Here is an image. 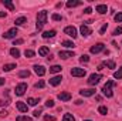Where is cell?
<instances>
[{"mask_svg": "<svg viewBox=\"0 0 122 121\" xmlns=\"http://www.w3.org/2000/svg\"><path fill=\"white\" fill-rule=\"evenodd\" d=\"M47 10H41V11H38V14H37V30H41L43 29V26L47 23Z\"/></svg>", "mask_w": 122, "mask_h": 121, "instance_id": "1", "label": "cell"}, {"mask_svg": "<svg viewBox=\"0 0 122 121\" xmlns=\"http://www.w3.org/2000/svg\"><path fill=\"white\" fill-rule=\"evenodd\" d=\"M114 84H115V81H114V80H108V81H107V84L102 87V93H104V95H105V97L111 98V97L114 95V93H112V87H114Z\"/></svg>", "mask_w": 122, "mask_h": 121, "instance_id": "2", "label": "cell"}, {"mask_svg": "<svg viewBox=\"0 0 122 121\" xmlns=\"http://www.w3.org/2000/svg\"><path fill=\"white\" fill-rule=\"evenodd\" d=\"M70 74H71L72 77H84V76L87 74V71H85L84 68H80V67H74V68H71Z\"/></svg>", "mask_w": 122, "mask_h": 121, "instance_id": "3", "label": "cell"}, {"mask_svg": "<svg viewBox=\"0 0 122 121\" xmlns=\"http://www.w3.org/2000/svg\"><path fill=\"white\" fill-rule=\"evenodd\" d=\"M102 78H104L102 74H91L90 78H88V84H90V86H97Z\"/></svg>", "mask_w": 122, "mask_h": 121, "instance_id": "4", "label": "cell"}, {"mask_svg": "<svg viewBox=\"0 0 122 121\" xmlns=\"http://www.w3.org/2000/svg\"><path fill=\"white\" fill-rule=\"evenodd\" d=\"M104 49H105V44H104V43H97L95 46H92L91 49H90V51H91L92 54H98V53H101Z\"/></svg>", "mask_w": 122, "mask_h": 121, "instance_id": "5", "label": "cell"}, {"mask_svg": "<svg viewBox=\"0 0 122 121\" xmlns=\"http://www.w3.org/2000/svg\"><path fill=\"white\" fill-rule=\"evenodd\" d=\"M17 34H19V30H17V27H13V29H10V30L6 31V33L3 34V37H4V38H14Z\"/></svg>", "mask_w": 122, "mask_h": 121, "instance_id": "6", "label": "cell"}, {"mask_svg": "<svg viewBox=\"0 0 122 121\" xmlns=\"http://www.w3.org/2000/svg\"><path fill=\"white\" fill-rule=\"evenodd\" d=\"M64 33L65 34H68L70 37H72V38H75L78 34H77V29L74 27V26H67L65 29H64Z\"/></svg>", "mask_w": 122, "mask_h": 121, "instance_id": "7", "label": "cell"}, {"mask_svg": "<svg viewBox=\"0 0 122 121\" xmlns=\"http://www.w3.org/2000/svg\"><path fill=\"white\" fill-rule=\"evenodd\" d=\"M26 91H27V84L26 83H20V84L16 86V94L17 95H23Z\"/></svg>", "mask_w": 122, "mask_h": 121, "instance_id": "8", "label": "cell"}, {"mask_svg": "<svg viewBox=\"0 0 122 121\" xmlns=\"http://www.w3.org/2000/svg\"><path fill=\"white\" fill-rule=\"evenodd\" d=\"M34 71H36L37 76L43 77V76L46 74V67H44V66H38V64H36V66H34Z\"/></svg>", "mask_w": 122, "mask_h": 121, "instance_id": "9", "label": "cell"}, {"mask_svg": "<svg viewBox=\"0 0 122 121\" xmlns=\"http://www.w3.org/2000/svg\"><path fill=\"white\" fill-rule=\"evenodd\" d=\"M80 94L82 97H91V95L95 94V88H84V90L80 91Z\"/></svg>", "mask_w": 122, "mask_h": 121, "instance_id": "10", "label": "cell"}, {"mask_svg": "<svg viewBox=\"0 0 122 121\" xmlns=\"http://www.w3.org/2000/svg\"><path fill=\"white\" fill-rule=\"evenodd\" d=\"M58 100H61V101H70L71 100V94L67 93V91H61L58 94Z\"/></svg>", "mask_w": 122, "mask_h": 121, "instance_id": "11", "label": "cell"}, {"mask_svg": "<svg viewBox=\"0 0 122 121\" xmlns=\"http://www.w3.org/2000/svg\"><path fill=\"white\" fill-rule=\"evenodd\" d=\"M80 30H81V34H82L84 37H88V36H90V34L92 33V30L90 29V27H88V26H87V24H82Z\"/></svg>", "mask_w": 122, "mask_h": 121, "instance_id": "12", "label": "cell"}, {"mask_svg": "<svg viewBox=\"0 0 122 121\" xmlns=\"http://www.w3.org/2000/svg\"><path fill=\"white\" fill-rule=\"evenodd\" d=\"M16 105H17L19 111H21V113H27V110H29L27 104H24L23 101H17V103H16Z\"/></svg>", "mask_w": 122, "mask_h": 121, "instance_id": "13", "label": "cell"}, {"mask_svg": "<svg viewBox=\"0 0 122 121\" xmlns=\"http://www.w3.org/2000/svg\"><path fill=\"white\" fill-rule=\"evenodd\" d=\"M58 56H60L61 59L67 60V59H70V57H74V51H60Z\"/></svg>", "mask_w": 122, "mask_h": 121, "instance_id": "14", "label": "cell"}, {"mask_svg": "<svg viewBox=\"0 0 122 121\" xmlns=\"http://www.w3.org/2000/svg\"><path fill=\"white\" fill-rule=\"evenodd\" d=\"M61 81H62V77H61V76H56V77L50 78V84H51V86H54V87H56V86H58Z\"/></svg>", "mask_w": 122, "mask_h": 121, "instance_id": "15", "label": "cell"}, {"mask_svg": "<svg viewBox=\"0 0 122 121\" xmlns=\"http://www.w3.org/2000/svg\"><path fill=\"white\" fill-rule=\"evenodd\" d=\"M95 10H97L99 14H105V13L108 11V7H107V4H98V6L95 7Z\"/></svg>", "mask_w": 122, "mask_h": 121, "instance_id": "16", "label": "cell"}, {"mask_svg": "<svg viewBox=\"0 0 122 121\" xmlns=\"http://www.w3.org/2000/svg\"><path fill=\"white\" fill-rule=\"evenodd\" d=\"M38 54H40L41 57H46V56H48V54H50V49H48V47H46V46H43V47H40Z\"/></svg>", "mask_w": 122, "mask_h": 121, "instance_id": "17", "label": "cell"}, {"mask_svg": "<svg viewBox=\"0 0 122 121\" xmlns=\"http://www.w3.org/2000/svg\"><path fill=\"white\" fill-rule=\"evenodd\" d=\"M1 3H3V6H4V7H7L10 11H13V10H14V4H13L10 0H1Z\"/></svg>", "mask_w": 122, "mask_h": 121, "instance_id": "18", "label": "cell"}, {"mask_svg": "<svg viewBox=\"0 0 122 121\" xmlns=\"http://www.w3.org/2000/svg\"><path fill=\"white\" fill-rule=\"evenodd\" d=\"M54 36H56V30H48V31L43 33V38H51Z\"/></svg>", "mask_w": 122, "mask_h": 121, "instance_id": "19", "label": "cell"}, {"mask_svg": "<svg viewBox=\"0 0 122 121\" xmlns=\"http://www.w3.org/2000/svg\"><path fill=\"white\" fill-rule=\"evenodd\" d=\"M80 4H81L80 0H68V1H67V7H77V6H80Z\"/></svg>", "mask_w": 122, "mask_h": 121, "instance_id": "20", "label": "cell"}, {"mask_svg": "<svg viewBox=\"0 0 122 121\" xmlns=\"http://www.w3.org/2000/svg\"><path fill=\"white\" fill-rule=\"evenodd\" d=\"M26 22H27V19H26L24 16H21V17H19V19L14 20V24H16V26H23Z\"/></svg>", "mask_w": 122, "mask_h": 121, "instance_id": "21", "label": "cell"}, {"mask_svg": "<svg viewBox=\"0 0 122 121\" xmlns=\"http://www.w3.org/2000/svg\"><path fill=\"white\" fill-rule=\"evenodd\" d=\"M61 70H62V68H61V66H57V64H56V66H51V67H50V73H51V74L60 73Z\"/></svg>", "mask_w": 122, "mask_h": 121, "instance_id": "22", "label": "cell"}, {"mask_svg": "<svg viewBox=\"0 0 122 121\" xmlns=\"http://www.w3.org/2000/svg\"><path fill=\"white\" fill-rule=\"evenodd\" d=\"M61 44H62V46H65V47H68V49L75 47V44H74L71 40H62V41H61Z\"/></svg>", "mask_w": 122, "mask_h": 121, "instance_id": "23", "label": "cell"}, {"mask_svg": "<svg viewBox=\"0 0 122 121\" xmlns=\"http://www.w3.org/2000/svg\"><path fill=\"white\" fill-rule=\"evenodd\" d=\"M30 76V71L29 70H21V71H19V77L20 78H27Z\"/></svg>", "mask_w": 122, "mask_h": 121, "instance_id": "24", "label": "cell"}, {"mask_svg": "<svg viewBox=\"0 0 122 121\" xmlns=\"http://www.w3.org/2000/svg\"><path fill=\"white\" fill-rule=\"evenodd\" d=\"M10 54L13 56V57H20V51H19V49H16V47H13V49H10Z\"/></svg>", "mask_w": 122, "mask_h": 121, "instance_id": "25", "label": "cell"}, {"mask_svg": "<svg viewBox=\"0 0 122 121\" xmlns=\"http://www.w3.org/2000/svg\"><path fill=\"white\" fill-rule=\"evenodd\" d=\"M13 68H16V64H4L3 66V71H11Z\"/></svg>", "mask_w": 122, "mask_h": 121, "instance_id": "26", "label": "cell"}, {"mask_svg": "<svg viewBox=\"0 0 122 121\" xmlns=\"http://www.w3.org/2000/svg\"><path fill=\"white\" fill-rule=\"evenodd\" d=\"M27 103H29V105H37V103H40V98H33V97H30L27 100Z\"/></svg>", "mask_w": 122, "mask_h": 121, "instance_id": "27", "label": "cell"}, {"mask_svg": "<svg viewBox=\"0 0 122 121\" xmlns=\"http://www.w3.org/2000/svg\"><path fill=\"white\" fill-rule=\"evenodd\" d=\"M114 77H115L117 80H121V78H122V67H121V68H118V71H115V73H114Z\"/></svg>", "mask_w": 122, "mask_h": 121, "instance_id": "28", "label": "cell"}, {"mask_svg": "<svg viewBox=\"0 0 122 121\" xmlns=\"http://www.w3.org/2000/svg\"><path fill=\"white\" fill-rule=\"evenodd\" d=\"M62 121H75V118L72 117V114H64Z\"/></svg>", "mask_w": 122, "mask_h": 121, "instance_id": "29", "label": "cell"}, {"mask_svg": "<svg viewBox=\"0 0 122 121\" xmlns=\"http://www.w3.org/2000/svg\"><path fill=\"white\" fill-rule=\"evenodd\" d=\"M104 66H107V67H109V68H115V63L112 60H107L105 63H102Z\"/></svg>", "mask_w": 122, "mask_h": 121, "instance_id": "30", "label": "cell"}, {"mask_svg": "<svg viewBox=\"0 0 122 121\" xmlns=\"http://www.w3.org/2000/svg\"><path fill=\"white\" fill-rule=\"evenodd\" d=\"M98 113H99V114H102V116H105V114L108 113V108H107L105 105H101V107L98 108Z\"/></svg>", "mask_w": 122, "mask_h": 121, "instance_id": "31", "label": "cell"}, {"mask_svg": "<svg viewBox=\"0 0 122 121\" xmlns=\"http://www.w3.org/2000/svg\"><path fill=\"white\" fill-rule=\"evenodd\" d=\"M16 121H31V117H27V116H19Z\"/></svg>", "mask_w": 122, "mask_h": 121, "instance_id": "32", "label": "cell"}, {"mask_svg": "<svg viewBox=\"0 0 122 121\" xmlns=\"http://www.w3.org/2000/svg\"><path fill=\"white\" fill-rule=\"evenodd\" d=\"M24 54H26V57H29V59H31V57H34V56H36V53H34L33 50H26V51H24Z\"/></svg>", "mask_w": 122, "mask_h": 121, "instance_id": "33", "label": "cell"}, {"mask_svg": "<svg viewBox=\"0 0 122 121\" xmlns=\"http://www.w3.org/2000/svg\"><path fill=\"white\" fill-rule=\"evenodd\" d=\"M44 86H46V83H44L43 80H40L38 83H36V84H34V87H36V88H43Z\"/></svg>", "mask_w": 122, "mask_h": 121, "instance_id": "34", "label": "cell"}, {"mask_svg": "<svg viewBox=\"0 0 122 121\" xmlns=\"http://www.w3.org/2000/svg\"><path fill=\"white\" fill-rule=\"evenodd\" d=\"M80 61H81V63H88V61H90V57H88L87 54H82V56L80 57Z\"/></svg>", "mask_w": 122, "mask_h": 121, "instance_id": "35", "label": "cell"}, {"mask_svg": "<svg viewBox=\"0 0 122 121\" xmlns=\"http://www.w3.org/2000/svg\"><path fill=\"white\" fill-rule=\"evenodd\" d=\"M51 19H53V20H56V22H61V20H62V17H61L60 14H57V13H54V14L51 16Z\"/></svg>", "mask_w": 122, "mask_h": 121, "instance_id": "36", "label": "cell"}, {"mask_svg": "<svg viewBox=\"0 0 122 121\" xmlns=\"http://www.w3.org/2000/svg\"><path fill=\"white\" fill-rule=\"evenodd\" d=\"M115 22L117 23H122V13H118V14H115Z\"/></svg>", "mask_w": 122, "mask_h": 121, "instance_id": "37", "label": "cell"}, {"mask_svg": "<svg viewBox=\"0 0 122 121\" xmlns=\"http://www.w3.org/2000/svg\"><path fill=\"white\" fill-rule=\"evenodd\" d=\"M44 121H56V117H54V116H48V114H46V116H44Z\"/></svg>", "mask_w": 122, "mask_h": 121, "instance_id": "38", "label": "cell"}, {"mask_svg": "<svg viewBox=\"0 0 122 121\" xmlns=\"http://www.w3.org/2000/svg\"><path fill=\"white\" fill-rule=\"evenodd\" d=\"M46 107L53 108V107H54V101H53V100H47V101H46Z\"/></svg>", "mask_w": 122, "mask_h": 121, "instance_id": "39", "label": "cell"}, {"mask_svg": "<svg viewBox=\"0 0 122 121\" xmlns=\"http://www.w3.org/2000/svg\"><path fill=\"white\" fill-rule=\"evenodd\" d=\"M41 113H43V108H38V110H34L33 116H34V117H40V116H41Z\"/></svg>", "mask_w": 122, "mask_h": 121, "instance_id": "40", "label": "cell"}, {"mask_svg": "<svg viewBox=\"0 0 122 121\" xmlns=\"http://www.w3.org/2000/svg\"><path fill=\"white\" fill-rule=\"evenodd\" d=\"M107 29H108V24H107V23H105V24H104V26H102V27H101V29H99V34H104V33H105V31H107Z\"/></svg>", "mask_w": 122, "mask_h": 121, "instance_id": "41", "label": "cell"}, {"mask_svg": "<svg viewBox=\"0 0 122 121\" xmlns=\"http://www.w3.org/2000/svg\"><path fill=\"white\" fill-rule=\"evenodd\" d=\"M122 33V27H117L115 30H114V36H118V34H121Z\"/></svg>", "mask_w": 122, "mask_h": 121, "instance_id": "42", "label": "cell"}, {"mask_svg": "<svg viewBox=\"0 0 122 121\" xmlns=\"http://www.w3.org/2000/svg\"><path fill=\"white\" fill-rule=\"evenodd\" d=\"M16 44H23V38H17V40H14L13 46H16Z\"/></svg>", "mask_w": 122, "mask_h": 121, "instance_id": "43", "label": "cell"}, {"mask_svg": "<svg viewBox=\"0 0 122 121\" xmlns=\"http://www.w3.org/2000/svg\"><path fill=\"white\" fill-rule=\"evenodd\" d=\"M84 13H85V14H90V13H92V9L91 7H87V9L84 10Z\"/></svg>", "mask_w": 122, "mask_h": 121, "instance_id": "44", "label": "cell"}, {"mask_svg": "<svg viewBox=\"0 0 122 121\" xmlns=\"http://www.w3.org/2000/svg\"><path fill=\"white\" fill-rule=\"evenodd\" d=\"M6 116H9L7 111H1V113H0V117H6Z\"/></svg>", "mask_w": 122, "mask_h": 121, "instance_id": "45", "label": "cell"}, {"mask_svg": "<svg viewBox=\"0 0 122 121\" xmlns=\"http://www.w3.org/2000/svg\"><path fill=\"white\" fill-rule=\"evenodd\" d=\"M9 104V101H0V105H7Z\"/></svg>", "mask_w": 122, "mask_h": 121, "instance_id": "46", "label": "cell"}, {"mask_svg": "<svg viewBox=\"0 0 122 121\" xmlns=\"http://www.w3.org/2000/svg\"><path fill=\"white\" fill-rule=\"evenodd\" d=\"M104 67H105L104 64H99V66H98V70H104Z\"/></svg>", "mask_w": 122, "mask_h": 121, "instance_id": "47", "label": "cell"}, {"mask_svg": "<svg viewBox=\"0 0 122 121\" xmlns=\"http://www.w3.org/2000/svg\"><path fill=\"white\" fill-rule=\"evenodd\" d=\"M0 17H6V11H0Z\"/></svg>", "mask_w": 122, "mask_h": 121, "instance_id": "48", "label": "cell"}, {"mask_svg": "<svg viewBox=\"0 0 122 121\" xmlns=\"http://www.w3.org/2000/svg\"><path fill=\"white\" fill-rule=\"evenodd\" d=\"M75 104H77V105H80V104H82V101H81V100H77V101H75Z\"/></svg>", "mask_w": 122, "mask_h": 121, "instance_id": "49", "label": "cell"}, {"mask_svg": "<svg viewBox=\"0 0 122 121\" xmlns=\"http://www.w3.org/2000/svg\"><path fill=\"white\" fill-rule=\"evenodd\" d=\"M4 81H6L4 78H0V86H3V84H4Z\"/></svg>", "mask_w": 122, "mask_h": 121, "instance_id": "50", "label": "cell"}, {"mask_svg": "<svg viewBox=\"0 0 122 121\" xmlns=\"http://www.w3.org/2000/svg\"><path fill=\"white\" fill-rule=\"evenodd\" d=\"M84 121H91V120H84Z\"/></svg>", "mask_w": 122, "mask_h": 121, "instance_id": "51", "label": "cell"}]
</instances>
